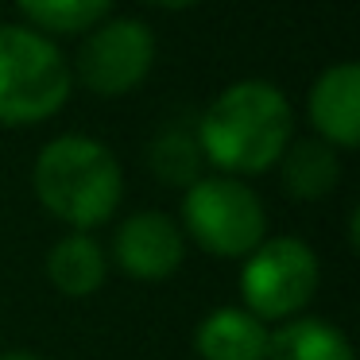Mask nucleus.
<instances>
[{"mask_svg": "<svg viewBox=\"0 0 360 360\" xmlns=\"http://www.w3.org/2000/svg\"><path fill=\"white\" fill-rule=\"evenodd\" d=\"M295 132L287 97L267 82H236L205 109L198 148L213 167L233 174H259L279 163Z\"/></svg>", "mask_w": 360, "mask_h": 360, "instance_id": "1", "label": "nucleus"}, {"mask_svg": "<svg viewBox=\"0 0 360 360\" xmlns=\"http://www.w3.org/2000/svg\"><path fill=\"white\" fill-rule=\"evenodd\" d=\"M120 163L89 136H58L35 159V194L58 221L78 233L97 229L120 205Z\"/></svg>", "mask_w": 360, "mask_h": 360, "instance_id": "2", "label": "nucleus"}, {"mask_svg": "<svg viewBox=\"0 0 360 360\" xmlns=\"http://www.w3.org/2000/svg\"><path fill=\"white\" fill-rule=\"evenodd\" d=\"M70 70L58 47L27 27H0V120L35 124L63 109Z\"/></svg>", "mask_w": 360, "mask_h": 360, "instance_id": "3", "label": "nucleus"}, {"mask_svg": "<svg viewBox=\"0 0 360 360\" xmlns=\"http://www.w3.org/2000/svg\"><path fill=\"white\" fill-rule=\"evenodd\" d=\"M182 225L210 256L236 259L264 244L267 213L256 190L236 179H198L182 198Z\"/></svg>", "mask_w": 360, "mask_h": 360, "instance_id": "4", "label": "nucleus"}, {"mask_svg": "<svg viewBox=\"0 0 360 360\" xmlns=\"http://www.w3.org/2000/svg\"><path fill=\"white\" fill-rule=\"evenodd\" d=\"M314 287H318V256L295 236L264 240L240 271V295L248 302V314H256L259 321L298 314L314 298Z\"/></svg>", "mask_w": 360, "mask_h": 360, "instance_id": "5", "label": "nucleus"}, {"mask_svg": "<svg viewBox=\"0 0 360 360\" xmlns=\"http://www.w3.org/2000/svg\"><path fill=\"white\" fill-rule=\"evenodd\" d=\"M155 63V35L140 20H112L97 27L78 55V74L94 94L117 97L136 89Z\"/></svg>", "mask_w": 360, "mask_h": 360, "instance_id": "6", "label": "nucleus"}, {"mask_svg": "<svg viewBox=\"0 0 360 360\" xmlns=\"http://www.w3.org/2000/svg\"><path fill=\"white\" fill-rule=\"evenodd\" d=\"M112 256L132 279H167L179 271L182 256H186V240L174 217L167 213H136L117 229L112 240Z\"/></svg>", "mask_w": 360, "mask_h": 360, "instance_id": "7", "label": "nucleus"}, {"mask_svg": "<svg viewBox=\"0 0 360 360\" xmlns=\"http://www.w3.org/2000/svg\"><path fill=\"white\" fill-rule=\"evenodd\" d=\"M310 120L329 143H360V70L352 63L329 66L310 89Z\"/></svg>", "mask_w": 360, "mask_h": 360, "instance_id": "8", "label": "nucleus"}, {"mask_svg": "<svg viewBox=\"0 0 360 360\" xmlns=\"http://www.w3.org/2000/svg\"><path fill=\"white\" fill-rule=\"evenodd\" d=\"M194 345L205 360H267L271 333L256 314L221 306L198 326Z\"/></svg>", "mask_w": 360, "mask_h": 360, "instance_id": "9", "label": "nucleus"}, {"mask_svg": "<svg viewBox=\"0 0 360 360\" xmlns=\"http://www.w3.org/2000/svg\"><path fill=\"white\" fill-rule=\"evenodd\" d=\"M105 271H109V264H105L101 244H97L94 236H86V233L63 236V240L51 248V256H47L51 283H55L63 295H70V298L94 295V290L105 283Z\"/></svg>", "mask_w": 360, "mask_h": 360, "instance_id": "10", "label": "nucleus"}, {"mask_svg": "<svg viewBox=\"0 0 360 360\" xmlns=\"http://www.w3.org/2000/svg\"><path fill=\"white\" fill-rule=\"evenodd\" d=\"M267 360H356V356H352L349 337L337 326L318 318H298L271 333Z\"/></svg>", "mask_w": 360, "mask_h": 360, "instance_id": "11", "label": "nucleus"}, {"mask_svg": "<svg viewBox=\"0 0 360 360\" xmlns=\"http://www.w3.org/2000/svg\"><path fill=\"white\" fill-rule=\"evenodd\" d=\"M341 179V167H337V155L329 151V143L321 140H298L287 143L283 151V182H287L290 198L298 202H318Z\"/></svg>", "mask_w": 360, "mask_h": 360, "instance_id": "12", "label": "nucleus"}, {"mask_svg": "<svg viewBox=\"0 0 360 360\" xmlns=\"http://www.w3.org/2000/svg\"><path fill=\"white\" fill-rule=\"evenodd\" d=\"M151 171L167 186H194L198 174H202V148H198V140L179 132V128L163 132L151 143Z\"/></svg>", "mask_w": 360, "mask_h": 360, "instance_id": "13", "label": "nucleus"}, {"mask_svg": "<svg viewBox=\"0 0 360 360\" xmlns=\"http://www.w3.org/2000/svg\"><path fill=\"white\" fill-rule=\"evenodd\" d=\"M16 4L27 12V20L51 32H82L109 12L112 0H16Z\"/></svg>", "mask_w": 360, "mask_h": 360, "instance_id": "14", "label": "nucleus"}, {"mask_svg": "<svg viewBox=\"0 0 360 360\" xmlns=\"http://www.w3.org/2000/svg\"><path fill=\"white\" fill-rule=\"evenodd\" d=\"M0 360H47V356H39V352H24V349H20V352H4Z\"/></svg>", "mask_w": 360, "mask_h": 360, "instance_id": "15", "label": "nucleus"}, {"mask_svg": "<svg viewBox=\"0 0 360 360\" xmlns=\"http://www.w3.org/2000/svg\"><path fill=\"white\" fill-rule=\"evenodd\" d=\"M148 4H159V8H186L194 0H148Z\"/></svg>", "mask_w": 360, "mask_h": 360, "instance_id": "16", "label": "nucleus"}]
</instances>
